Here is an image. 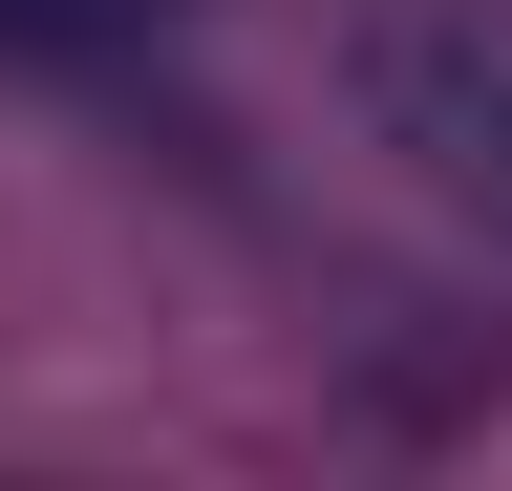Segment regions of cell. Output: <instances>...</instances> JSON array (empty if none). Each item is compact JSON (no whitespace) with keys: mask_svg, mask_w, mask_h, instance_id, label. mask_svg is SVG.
Segmentation results:
<instances>
[{"mask_svg":"<svg viewBox=\"0 0 512 491\" xmlns=\"http://www.w3.org/2000/svg\"><path fill=\"white\" fill-rule=\"evenodd\" d=\"M342 86H363V129L406 150L448 214L512 235V22H491V0H363V22H342Z\"/></svg>","mask_w":512,"mask_h":491,"instance_id":"cell-1","label":"cell"},{"mask_svg":"<svg viewBox=\"0 0 512 491\" xmlns=\"http://www.w3.org/2000/svg\"><path fill=\"white\" fill-rule=\"evenodd\" d=\"M192 0H0V43H43V65H128V43H171Z\"/></svg>","mask_w":512,"mask_h":491,"instance_id":"cell-2","label":"cell"}]
</instances>
